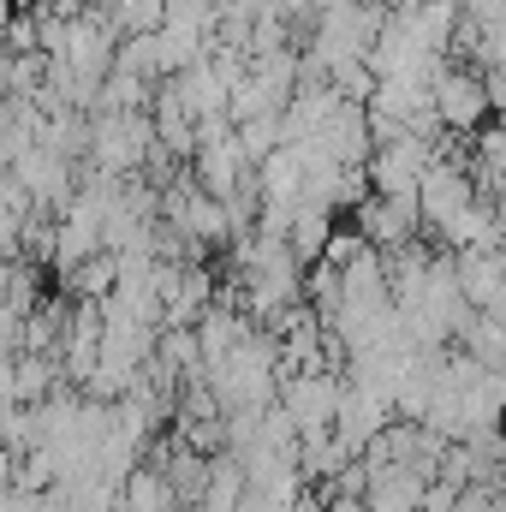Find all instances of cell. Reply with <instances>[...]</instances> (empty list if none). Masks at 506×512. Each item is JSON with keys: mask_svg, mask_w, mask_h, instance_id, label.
I'll list each match as a JSON object with an SVG mask.
<instances>
[{"mask_svg": "<svg viewBox=\"0 0 506 512\" xmlns=\"http://www.w3.org/2000/svg\"><path fill=\"white\" fill-rule=\"evenodd\" d=\"M483 108H489V96H483L477 78H447V84H441V114H447L453 126H477Z\"/></svg>", "mask_w": 506, "mask_h": 512, "instance_id": "1", "label": "cell"}]
</instances>
